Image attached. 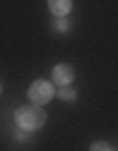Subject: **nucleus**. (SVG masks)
Returning a JSON list of instances; mask_svg holds the SVG:
<instances>
[{
    "label": "nucleus",
    "instance_id": "f257e3e1",
    "mask_svg": "<svg viewBox=\"0 0 118 151\" xmlns=\"http://www.w3.org/2000/svg\"><path fill=\"white\" fill-rule=\"evenodd\" d=\"M15 119H18V124H20L23 129H40V126L45 124V113L38 106H23L20 111L15 113Z\"/></svg>",
    "mask_w": 118,
    "mask_h": 151
},
{
    "label": "nucleus",
    "instance_id": "39448f33",
    "mask_svg": "<svg viewBox=\"0 0 118 151\" xmlns=\"http://www.w3.org/2000/svg\"><path fill=\"white\" fill-rule=\"evenodd\" d=\"M60 98L68 101V103H73L75 101V91H73V88H68V86H60Z\"/></svg>",
    "mask_w": 118,
    "mask_h": 151
},
{
    "label": "nucleus",
    "instance_id": "f03ea898",
    "mask_svg": "<svg viewBox=\"0 0 118 151\" xmlns=\"http://www.w3.org/2000/svg\"><path fill=\"white\" fill-rule=\"evenodd\" d=\"M28 96H30L33 103H45L53 98V86L48 81H35L30 86V91H28Z\"/></svg>",
    "mask_w": 118,
    "mask_h": 151
},
{
    "label": "nucleus",
    "instance_id": "7ed1b4c3",
    "mask_svg": "<svg viewBox=\"0 0 118 151\" xmlns=\"http://www.w3.org/2000/svg\"><path fill=\"white\" fill-rule=\"evenodd\" d=\"M53 81L58 83V86H68L70 81H73V68H70L68 63H60L53 68Z\"/></svg>",
    "mask_w": 118,
    "mask_h": 151
},
{
    "label": "nucleus",
    "instance_id": "6e6552de",
    "mask_svg": "<svg viewBox=\"0 0 118 151\" xmlns=\"http://www.w3.org/2000/svg\"><path fill=\"white\" fill-rule=\"evenodd\" d=\"M15 139H18V141H25V139H28V134H25V131H18Z\"/></svg>",
    "mask_w": 118,
    "mask_h": 151
},
{
    "label": "nucleus",
    "instance_id": "423d86ee",
    "mask_svg": "<svg viewBox=\"0 0 118 151\" xmlns=\"http://www.w3.org/2000/svg\"><path fill=\"white\" fill-rule=\"evenodd\" d=\"M68 28H70V25H68V20H65L63 15H60L58 20H55V30H60V33H65V30H68Z\"/></svg>",
    "mask_w": 118,
    "mask_h": 151
},
{
    "label": "nucleus",
    "instance_id": "20e7f679",
    "mask_svg": "<svg viewBox=\"0 0 118 151\" xmlns=\"http://www.w3.org/2000/svg\"><path fill=\"white\" fill-rule=\"evenodd\" d=\"M48 5L55 15H65L70 10V0H48Z\"/></svg>",
    "mask_w": 118,
    "mask_h": 151
},
{
    "label": "nucleus",
    "instance_id": "0eeeda50",
    "mask_svg": "<svg viewBox=\"0 0 118 151\" xmlns=\"http://www.w3.org/2000/svg\"><path fill=\"white\" fill-rule=\"evenodd\" d=\"M91 151H113V149H111L108 144H103V141H98V144H93V146H91Z\"/></svg>",
    "mask_w": 118,
    "mask_h": 151
}]
</instances>
